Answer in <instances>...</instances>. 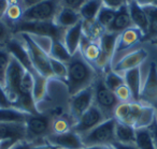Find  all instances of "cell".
Listing matches in <instances>:
<instances>
[{
  "label": "cell",
  "mask_w": 157,
  "mask_h": 149,
  "mask_svg": "<svg viewBox=\"0 0 157 149\" xmlns=\"http://www.w3.org/2000/svg\"><path fill=\"white\" fill-rule=\"evenodd\" d=\"M67 68L68 76L66 83L70 97L92 86L96 80L97 74L95 68L90 65L78 52L71 57L67 63Z\"/></svg>",
  "instance_id": "6da1fadb"
},
{
  "label": "cell",
  "mask_w": 157,
  "mask_h": 149,
  "mask_svg": "<svg viewBox=\"0 0 157 149\" xmlns=\"http://www.w3.org/2000/svg\"><path fill=\"white\" fill-rule=\"evenodd\" d=\"M156 110L142 102L120 103L114 110V118L135 129L147 128L156 118Z\"/></svg>",
  "instance_id": "7a4b0ae2"
},
{
  "label": "cell",
  "mask_w": 157,
  "mask_h": 149,
  "mask_svg": "<svg viewBox=\"0 0 157 149\" xmlns=\"http://www.w3.org/2000/svg\"><path fill=\"white\" fill-rule=\"evenodd\" d=\"M65 29L54 22H18L15 24V32L27 33L33 37L50 38L52 40H63Z\"/></svg>",
  "instance_id": "3957f363"
},
{
  "label": "cell",
  "mask_w": 157,
  "mask_h": 149,
  "mask_svg": "<svg viewBox=\"0 0 157 149\" xmlns=\"http://www.w3.org/2000/svg\"><path fill=\"white\" fill-rule=\"evenodd\" d=\"M115 118L105 119L88 133L82 135L84 146H110L115 142Z\"/></svg>",
  "instance_id": "277c9868"
},
{
  "label": "cell",
  "mask_w": 157,
  "mask_h": 149,
  "mask_svg": "<svg viewBox=\"0 0 157 149\" xmlns=\"http://www.w3.org/2000/svg\"><path fill=\"white\" fill-rule=\"evenodd\" d=\"M21 35H22L23 38V42L25 43L27 50H28L31 62H33V65L36 71L46 78L54 77L52 69H51L50 56H48V53L42 50L29 35H27V33H21Z\"/></svg>",
  "instance_id": "5b68a950"
},
{
  "label": "cell",
  "mask_w": 157,
  "mask_h": 149,
  "mask_svg": "<svg viewBox=\"0 0 157 149\" xmlns=\"http://www.w3.org/2000/svg\"><path fill=\"white\" fill-rule=\"evenodd\" d=\"M94 104L102 112L105 118H113L114 110L120 104L115 93L111 91L103 83V78L94 82Z\"/></svg>",
  "instance_id": "8992f818"
},
{
  "label": "cell",
  "mask_w": 157,
  "mask_h": 149,
  "mask_svg": "<svg viewBox=\"0 0 157 149\" xmlns=\"http://www.w3.org/2000/svg\"><path fill=\"white\" fill-rule=\"evenodd\" d=\"M61 8L60 0H45L24 10L22 22H54Z\"/></svg>",
  "instance_id": "52a82bcc"
},
{
  "label": "cell",
  "mask_w": 157,
  "mask_h": 149,
  "mask_svg": "<svg viewBox=\"0 0 157 149\" xmlns=\"http://www.w3.org/2000/svg\"><path fill=\"white\" fill-rule=\"evenodd\" d=\"M25 72L26 70L22 67V65L11 56V61L6 75L5 90L14 107H16L18 98H20V84Z\"/></svg>",
  "instance_id": "ba28073f"
},
{
  "label": "cell",
  "mask_w": 157,
  "mask_h": 149,
  "mask_svg": "<svg viewBox=\"0 0 157 149\" xmlns=\"http://www.w3.org/2000/svg\"><path fill=\"white\" fill-rule=\"evenodd\" d=\"M105 116L102 114L100 110L95 104H93L80 118L76 120V122L72 125L71 130L78 134L80 136L88 133L93 129L100 125L101 122L105 120Z\"/></svg>",
  "instance_id": "9c48e42d"
},
{
  "label": "cell",
  "mask_w": 157,
  "mask_h": 149,
  "mask_svg": "<svg viewBox=\"0 0 157 149\" xmlns=\"http://www.w3.org/2000/svg\"><path fill=\"white\" fill-rule=\"evenodd\" d=\"M94 104V87L90 86L70 97V115L76 122L80 117ZM73 123V125H74Z\"/></svg>",
  "instance_id": "30bf717a"
},
{
  "label": "cell",
  "mask_w": 157,
  "mask_h": 149,
  "mask_svg": "<svg viewBox=\"0 0 157 149\" xmlns=\"http://www.w3.org/2000/svg\"><path fill=\"white\" fill-rule=\"evenodd\" d=\"M26 140L27 138L43 137L52 133V121L46 115H30L26 123Z\"/></svg>",
  "instance_id": "8fae6325"
},
{
  "label": "cell",
  "mask_w": 157,
  "mask_h": 149,
  "mask_svg": "<svg viewBox=\"0 0 157 149\" xmlns=\"http://www.w3.org/2000/svg\"><path fill=\"white\" fill-rule=\"evenodd\" d=\"M46 140L48 145L59 149H81L85 147L81 136L72 130L61 134L50 133L46 136Z\"/></svg>",
  "instance_id": "7c38bea8"
},
{
  "label": "cell",
  "mask_w": 157,
  "mask_h": 149,
  "mask_svg": "<svg viewBox=\"0 0 157 149\" xmlns=\"http://www.w3.org/2000/svg\"><path fill=\"white\" fill-rule=\"evenodd\" d=\"M140 102L151 105H157V67L155 62H151L146 80L142 87Z\"/></svg>",
  "instance_id": "4fadbf2b"
},
{
  "label": "cell",
  "mask_w": 157,
  "mask_h": 149,
  "mask_svg": "<svg viewBox=\"0 0 157 149\" xmlns=\"http://www.w3.org/2000/svg\"><path fill=\"white\" fill-rule=\"evenodd\" d=\"M148 54L145 50L143 48H138V50H133L131 53H128L125 56H123L122 58H120L114 65L112 67V70L114 72H117L120 74H124L126 71L135 68H139L142 63L145 61V59L147 58Z\"/></svg>",
  "instance_id": "5bb4252c"
},
{
  "label": "cell",
  "mask_w": 157,
  "mask_h": 149,
  "mask_svg": "<svg viewBox=\"0 0 157 149\" xmlns=\"http://www.w3.org/2000/svg\"><path fill=\"white\" fill-rule=\"evenodd\" d=\"M6 48L10 53V55L14 59H16L26 71L30 72L31 74L35 73L36 70L33 65L28 50H27L24 42H20L16 39H14V38H11L10 41L7 43V45H6Z\"/></svg>",
  "instance_id": "9a60e30c"
},
{
  "label": "cell",
  "mask_w": 157,
  "mask_h": 149,
  "mask_svg": "<svg viewBox=\"0 0 157 149\" xmlns=\"http://www.w3.org/2000/svg\"><path fill=\"white\" fill-rule=\"evenodd\" d=\"M143 38H144V35L142 33V31L135 26L124 30L118 35L114 56H116V55L120 54V53L124 52V50H129V48L132 47V46L137 45L138 43L143 41Z\"/></svg>",
  "instance_id": "2e32d148"
},
{
  "label": "cell",
  "mask_w": 157,
  "mask_h": 149,
  "mask_svg": "<svg viewBox=\"0 0 157 149\" xmlns=\"http://www.w3.org/2000/svg\"><path fill=\"white\" fill-rule=\"evenodd\" d=\"M82 37H83V32H82V20L78 22L76 25H74L73 27H70V28L66 29L63 42L71 56L75 55L78 52V47H80Z\"/></svg>",
  "instance_id": "e0dca14e"
},
{
  "label": "cell",
  "mask_w": 157,
  "mask_h": 149,
  "mask_svg": "<svg viewBox=\"0 0 157 149\" xmlns=\"http://www.w3.org/2000/svg\"><path fill=\"white\" fill-rule=\"evenodd\" d=\"M128 11L129 15H130L131 22L135 27L142 31L144 35H146L148 29V20L147 15H146L144 8L138 5L135 0H131L130 2H128Z\"/></svg>",
  "instance_id": "ac0fdd59"
},
{
  "label": "cell",
  "mask_w": 157,
  "mask_h": 149,
  "mask_svg": "<svg viewBox=\"0 0 157 149\" xmlns=\"http://www.w3.org/2000/svg\"><path fill=\"white\" fill-rule=\"evenodd\" d=\"M125 85L129 88L132 95V100L135 102H140V95H141V71L140 68H135L126 71L124 74Z\"/></svg>",
  "instance_id": "d6986e66"
},
{
  "label": "cell",
  "mask_w": 157,
  "mask_h": 149,
  "mask_svg": "<svg viewBox=\"0 0 157 149\" xmlns=\"http://www.w3.org/2000/svg\"><path fill=\"white\" fill-rule=\"evenodd\" d=\"M100 52L101 50H100V45H99V41L98 42L90 41V40H88L84 35L82 37L80 47H78V53L93 67H94L96 60L98 59Z\"/></svg>",
  "instance_id": "ffe728a7"
},
{
  "label": "cell",
  "mask_w": 157,
  "mask_h": 149,
  "mask_svg": "<svg viewBox=\"0 0 157 149\" xmlns=\"http://www.w3.org/2000/svg\"><path fill=\"white\" fill-rule=\"evenodd\" d=\"M132 22H131L130 15H129V11H128V6L125 5L121 8L120 10H117L116 12V15L114 17L113 23L111 24V26L107 29V31L109 32H113V33H118L123 32L126 29L132 27Z\"/></svg>",
  "instance_id": "44dd1931"
},
{
  "label": "cell",
  "mask_w": 157,
  "mask_h": 149,
  "mask_svg": "<svg viewBox=\"0 0 157 149\" xmlns=\"http://www.w3.org/2000/svg\"><path fill=\"white\" fill-rule=\"evenodd\" d=\"M8 138L17 140H26L25 123H0V140Z\"/></svg>",
  "instance_id": "7402d4cb"
},
{
  "label": "cell",
  "mask_w": 157,
  "mask_h": 149,
  "mask_svg": "<svg viewBox=\"0 0 157 149\" xmlns=\"http://www.w3.org/2000/svg\"><path fill=\"white\" fill-rule=\"evenodd\" d=\"M81 20H82L80 17V14L78 12L61 6L60 10L58 11L56 17H55L54 23L58 27L66 30V29L70 28V27H73L74 25H76Z\"/></svg>",
  "instance_id": "603a6c76"
},
{
  "label": "cell",
  "mask_w": 157,
  "mask_h": 149,
  "mask_svg": "<svg viewBox=\"0 0 157 149\" xmlns=\"http://www.w3.org/2000/svg\"><path fill=\"white\" fill-rule=\"evenodd\" d=\"M118 33H113L105 31L102 35V37L99 40V45H100V55L107 58L112 62V59L115 54L116 43H117Z\"/></svg>",
  "instance_id": "cb8c5ba5"
},
{
  "label": "cell",
  "mask_w": 157,
  "mask_h": 149,
  "mask_svg": "<svg viewBox=\"0 0 157 149\" xmlns=\"http://www.w3.org/2000/svg\"><path fill=\"white\" fill-rule=\"evenodd\" d=\"M30 115L16 107L0 108V123H26Z\"/></svg>",
  "instance_id": "d4e9b609"
},
{
  "label": "cell",
  "mask_w": 157,
  "mask_h": 149,
  "mask_svg": "<svg viewBox=\"0 0 157 149\" xmlns=\"http://www.w3.org/2000/svg\"><path fill=\"white\" fill-rule=\"evenodd\" d=\"M136 129L122 122H116L115 125V142L121 144L135 145Z\"/></svg>",
  "instance_id": "484cf974"
},
{
  "label": "cell",
  "mask_w": 157,
  "mask_h": 149,
  "mask_svg": "<svg viewBox=\"0 0 157 149\" xmlns=\"http://www.w3.org/2000/svg\"><path fill=\"white\" fill-rule=\"evenodd\" d=\"M82 32L88 40L98 42L105 32V29L96 20H82Z\"/></svg>",
  "instance_id": "4316f807"
},
{
  "label": "cell",
  "mask_w": 157,
  "mask_h": 149,
  "mask_svg": "<svg viewBox=\"0 0 157 149\" xmlns=\"http://www.w3.org/2000/svg\"><path fill=\"white\" fill-rule=\"evenodd\" d=\"M103 7L102 0H87L80 9L78 14L82 20H96L99 11Z\"/></svg>",
  "instance_id": "83f0119b"
},
{
  "label": "cell",
  "mask_w": 157,
  "mask_h": 149,
  "mask_svg": "<svg viewBox=\"0 0 157 149\" xmlns=\"http://www.w3.org/2000/svg\"><path fill=\"white\" fill-rule=\"evenodd\" d=\"M33 97L35 99L36 103L39 104L42 100L45 98L46 91H48V78L42 76L37 71L33 74Z\"/></svg>",
  "instance_id": "f1b7e54d"
},
{
  "label": "cell",
  "mask_w": 157,
  "mask_h": 149,
  "mask_svg": "<svg viewBox=\"0 0 157 149\" xmlns=\"http://www.w3.org/2000/svg\"><path fill=\"white\" fill-rule=\"evenodd\" d=\"M48 56L53 59L60 61L63 63H68L71 59V55L69 54L67 47L65 46L63 41L60 40H52V45L48 53Z\"/></svg>",
  "instance_id": "f546056e"
},
{
  "label": "cell",
  "mask_w": 157,
  "mask_h": 149,
  "mask_svg": "<svg viewBox=\"0 0 157 149\" xmlns=\"http://www.w3.org/2000/svg\"><path fill=\"white\" fill-rule=\"evenodd\" d=\"M144 8L148 20V29L146 35H144L143 40H153L157 39V7L146 6Z\"/></svg>",
  "instance_id": "4dcf8cb0"
},
{
  "label": "cell",
  "mask_w": 157,
  "mask_h": 149,
  "mask_svg": "<svg viewBox=\"0 0 157 149\" xmlns=\"http://www.w3.org/2000/svg\"><path fill=\"white\" fill-rule=\"evenodd\" d=\"M135 145L138 149H155L152 136L147 128L136 129Z\"/></svg>",
  "instance_id": "1f68e13d"
},
{
  "label": "cell",
  "mask_w": 157,
  "mask_h": 149,
  "mask_svg": "<svg viewBox=\"0 0 157 149\" xmlns=\"http://www.w3.org/2000/svg\"><path fill=\"white\" fill-rule=\"evenodd\" d=\"M103 83L105 85L110 89L111 91H115L118 87H121L122 85L125 84L124 76L122 74L117 73V72H114L113 70L111 71H108L105 74V77H103Z\"/></svg>",
  "instance_id": "d6a6232c"
},
{
  "label": "cell",
  "mask_w": 157,
  "mask_h": 149,
  "mask_svg": "<svg viewBox=\"0 0 157 149\" xmlns=\"http://www.w3.org/2000/svg\"><path fill=\"white\" fill-rule=\"evenodd\" d=\"M116 12H117L116 10L110 9V8L105 7V6H103L100 11H99L98 15H97V17H96V20L105 29V31H107V29L109 28L112 23H113L114 17H115V15H116Z\"/></svg>",
  "instance_id": "836d02e7"
},
{
  "label": "cell",
  "mask_w": 157,
  "mask_h": 149,
  "mask_svg": "<svg viewBox=\"0 0 157 149\" xmlns=\"http://www.w3.org/2000/svg\"><path fill=\"white\" fill-rule=\"evenodd\" d=\"M11 61V55L6 47H0V85L5 88L6 75Z\"/></svg>",
  "instance_id": "e575fe53"
},
{
  "label": "cell",
  "mask_w": 157,
  "mask_h": 149,
  "mask_svg": "<svg viewBox=\"0 0 157 149\" xmlns=\"http://www.w3.org/2000/svg\"><path fill=\"white\" fill-rule=\"evenodd\" d=\"M50 63H51V69H52V72H53V76L66 82V80H67V76H68L67 63L60 62V61L51 58V57H50Z\"/></svg>",
  "instance_id": "d590c367"
},
{
  "label": "cell",
  "mask_w": 157,
  "mask_h": 149,
  "mask_svg": "<svg viewBox=\"0 0 157 149\" xmlns=\"http://www.w3.org/2000/svg\"><path fill=\"white\" fill-rule=\"evenodd\" d=\"M33 75L26 71L20 84V95H33Z\"/></svg>",
  "instance_id": "8d00e7d4"
},
{
  "label": "cell",
  "mask_w": 157,
  "mask_h": 149,
  "mask_svg": "<svg viewBox=\"0 0 157 149\" xmlns=\"http://www.w3.org/2000/svg\"><path fill=\"white\" fill-rule=\"evenodd\" d=\"M23 12H24V9H23L22 6L17 5V3H12V5L9 6V9L7 11V14H6V17L10 22L16 24V23L22 20Z\"/></svg>",
  "instance_id": "74e56055"
},
{
  "label": "cell",
  "mask_w": 157,
  "mask_h": 149,
  "mask_svg": "<svg viewBox=\"0 0 157 149\" xmlns=\"http://www.w3.org/2000/svg\"><path fill=\"white\" fill-rule=\"evenodd\" d=\"M72 128V125H70V122L65 119L63 117L60 118H55L52 122V133L55 134H61L65 132L70 131Z\"/></svg>",
  "instance_id": "f35d334b"
},
{
  "label": "cell",
  "mask_w": 157,
  "mask_h": 149,
  "mask_svg": "<svg viewBox=\"0 0 157 149\" xmlns=\"http://www.w3.org/2000/svg\"><path fill=\"white\" fill-rule=\"evenodd\" d=\"M114 93H115L116 98H117V100L120 101V103H127V102L133 101L130 90H129V88L125 84L122 85L121 87H118V88L114 91Z\"/></svg>",
  "instance_id": "ab89813d"
},
{
  "label": "cell",
  "mask_w": 157,
  "mask_h": 149,
  "mask_svg": "<svg viewBox=\"0 0 157 149\" xmlns=\"http://www.w3.org/2000/svg\"><path fill=\"white\" fill-rule=\"evenodd\" d=\"M10 39H11V30L9 26L3 22V20H0V47H6Z\"/></svg>",
  "instance_id": "60d3db41"
},
{
  "label": "cell",
  "mask_w": 157,
  "mask_h": 149,
  "mask_svg": "<svg viewBox=\"0 0 157 149\" xmlns=\"http://www.w3.org/2000/svg\"><path fill=\"white\" fill-rule=\"evenodd\" d=\"M86 1H87V0H60L63 7L71 9V10H73V11L78 12V13Z\"/></svg>",
  "instance_id": "b9f144b4"
},
{
  "label": "cell",
  "mask_w": 157,
  "mask_h": 149,
  "mask_svg": "<svg viewBox=\"0 0 157 149\" xmlns=\"http://www.w3.org/2000/svg\"><path fill=\"white\" fill-rule=\"evenodd\" d=\"M102 2H103V6H105V7L116 10V11L120 10L123 6L128 5L127 0H102Z\"/></svg>",
  "instance_id": "7bdbcfd3"
},
{
  "label": "cell",
  "mask_w": 157,
  "mask_h": 149,
  "mask_svg": "<svg viewBox=\"0 0 157 149\" xmlns=\"http://www.w3.org/2000/svg\"><path fill=\"white\" fill-rule=\"evenodd\" d=\"M14 107L13 104L10 102L9 98H8L6 90L1 85H0V108H9Z\"/></svg>",
  "instance_id": "ee69618b"
},
{
  "label": "cell",
  "mask_w": 157,
  "mask_h": 149,
  "mask_svg": "<svg viewBox=\"0 0 157 149\" xmlns=\"http://www.w3.org/2000/svg\"><path fill=\"white\" fill-rule=\"evenodd\" d=\"M148 131L151 133V136H152L153 143H154L155 149H157V117L155 118V120L151 123L147 127Z\"/></svg>",
  "instance_id": "f6af8a7d"
},
{
  "label": "cell",
  "mask_w": 157,
  "mask_h": 149,
  "mask_svg": "<svg viewBox=\"0 0 157 149\" xmlns=\"http://www.w3.org/2000/svg\"><path fill=\"white\" fill-rule=\"evenodd\" d=\"M33 145H35L33 143L24 140H20V142H17L11 149H29L30 147H33Z\"/></svg>",
  "instance_id": "bcb514c9"
},
{
  "label": "cell",
  "mask_w": 157,
  "mask_h": 149,
  "mask_svg": "<svg viewBox=\"0 0 157 149\" xmlns=\"http://www.w3.org/2000/svg\"><path fill=\"white\" fill-rule=\"evenodd\" d=\"M9 6V0H0V20H3V17L6 16Z\"/></svg>",
  "instance_id": "7dc6e473"
},
{
  "label": "cell",
  "mask_w": 157,
  "mask_h": 149,
  "mask_svg": "<svg viewBox=\"0 0 157 149\" xmlns=\"http://www.w3.org/2000/svg\"><path fill=\"white\" fill-rule=\"evenodd\" d=\"M42 1H45V0H22V7L24 10H26L38 5V3L42 2Z\"/></svg>",
  "instance_id": "c3c4849f"
},
{
  "label": "cell",
  "mask_w": 157,
  "mask_h": 149,
  "mask_svg": "<svg viewBox=\"0 0 157 149\" xmlns=\"http://www.w3.org/2000/svg\"><path fill=\"white\" fill-rule=\"evenodd\" d=\"M113 149H138L136 145H128V144H121V143L114 142L111 145Z\"/></svg>",
  "instance_id": "681fc988"
},
{
  "label": "cell",
  "mask_w": 157,
  "mask_h": 149,
  "mask_svg": "<svg viewBox=\"0 0 157 149\" xmlns=\"http://www.w3.org/2000/svg\"><path fill=\"white\" fill-rule=\"evenodd\" d=\"M138 5L141 7H146V6H153L155 2V0H135Z\"/></svg>",
  "instance_id": "f907efd6"
},
{
  "label": "cell",
  "mask_w": 157,
  "mask_h": 149,
  "mask_svg": "<svg viewBox=\"0 0 157 149\" xmlns=\"http://www.w3.org/2000/svg\"><path fill=\"white\" fill-rule=\"evenodd\" d=\"M81 149H113V148L110 145V146H87V147L85 146Z\"/></svg>",
  "instance_id": "816d5d0a"
},
{
  "label": "cell",
  "mask_w": 157,
  "mask_h": 149,
  "mask_svg": "<svg viewBox=\"0 0 157 149\" xmlns=\"http://www.w3.org/2000/svg\"><path fill=\"white\" fill-rule=\"evenodd\" d=\"M152 43H153V44H155V45H156V46H157V39L153 40V41H152Z\"/></svg>",
  "instance_id": "f5cc1de1"
},
{
  "label": "cell",
  "mask_w": 157,
  "mask_h": 149,
  "mask_svg": "<svg viewBox=\"0 0 157 149\" xmlns=\"http://www.w3.org/2000/svg\"><path fill=\"white\" fill-rule=\"evenodd\" d=\"M130 1H131V0H127V2H130Z\"/></svg>",
  "instance_id": "db71d44e"
},
{
  "label": "cell",
  "mask_w": 157,
  "mask_h": 149,
  "mask_svg": "<svg viewBox=\"0 0 157 149\" xmlns=\"http://www.w3.org/2000/svg\"><path fill=\"white\" fill-rule=\"evenodd\" d=\"M53 149H59V148H54V147H53Z\"/></svg>",
  "instance_id": "11a10c76"
}]
</instances>
